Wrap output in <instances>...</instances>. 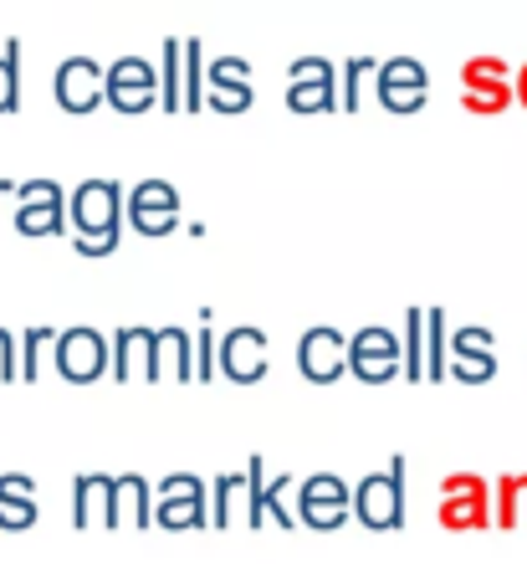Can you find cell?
Instances as JSON below:
<instances>
[{"instance_id": "cell-41", "label": "cell", "mask_w": 527, "mask_h": 564, "mask_svg": "<svg viewBox=\"0 0 527 564\" xmlns=\"http://www.w3.org/2000/svg\"><path fill=\"white\" fill-rule=\"evenodd\" d=\"M0 503H36V482L26 473H6L0 477Z\"/></svg>"}, {"instance_id": "cell-46", "label": "cell", "mask_w": 527, "mask_h": 564, "mask_svg": "<svg viewBox=\"0 0 527 564\" xmlns=\"http://www.w3.org/2000/svg\"><path fill=\"white\" fill-rule=\"evenodd\" d=\"M513 88H517V104L527 108V62H523V73H517V83H513Z\"/></svg>"}, {"instance_id": "cell-39", "label": "cell", "mask_w": 527, "mask_h": 564, "mask_svg": "<svg viewBox=\"0 0 527 564\" xmlns=\"http://www.w3.org/2000/svg\"><path fill=\"white\" fill-rule=\"evenodd\" d=\"M21 380V339L11 328H0V386H15Z\"/></svg>"}, {"instance_id": "cell-35", "label": "cell", "mask_w": 527, "mask_h": 564, "mask_svg": "<svg viewBox=\"0 0 527 564\" xmlns=\"http://www.w3.org/2000/svg\"><path fill=\"white\" fill-rule=\"evenodd\" d=\"M497 375V355H451V380L461 386H486Z\"/></svg>"}, {"instance_id": "cell-1", "label": "cell", "mask_w": 527, "mask_h": 564, "mask_svg": "<svg viewBox=\"0 0 527 564\" xmlns=\"http://www.w3.org/2000/svg\"><path fill=\"white\" fill-rule=\"evenodd\" d=\"M353 519L369 534H399L405 529V457H395L384 473H369L353 488Z\"/></svg>"}, {"instance_id": "cell-26", "label": "cell", "mask_w": 527, "mask_h": 564, "mask_svg": "<svg viewBox=\"0 0 527 564\" xmlns=\"http://www.w3.org/2000/svg\"><path fill=\"white\" fill-rule=\"evenodd\" d=\"M154 523L169 529V534H190V529H206V503H160L154 508Z\"/></svg>"}, {"instance_id": "cell-31", "label": "cell", "mask_w": 527, "mask_h": 564, "mask_svg": "<svg viewBox=\"0 0 527 564\" xmlns=\"http://www.w3.org/2000/svg\"><path fill=\"white\" fill-rule=\"evenodd\" d=\"M216 313L200 308V328H195V365H200V386L216 380V365H220V349H216V328H210Z\"/></svg>"}, {"instance_id": "cell-25", "label": "cell", "mask_w": 527, "mask_h": 564, "mask_svg": "<svg viewBox=\"0 0 527 564\" xmlns=\"http://www.w3.org/2000/svg\"><path fill=\"white\" fill-rule=\"evenodd\" d=\"M297 519H303V529H312V534H338V529L353 519V503H303Z\"/></svg>"}, {"instance_id": "cell-13", "label": "cell", "mask_w": 527, "mask_h": 564, "mask_svg": "<svg viewBox=\"0 0 527 564\" xmlns=\"http://www.w3.org/2000/svg\"><path fill=\"white\" fill-rule=\"evenodd\" d=\"M73 221V200L67 195H46V200H15V210H11V226L21 231V237H57L62 226Z\"/></svg>"}, {"instance_id": "cell-43", "label": "cell", "mask_w": 527, "mask_h": 564, "mask_svg": "<svg viewBox=\"0 0 527 564\" xmlns=\"http://www.w3.org/2000/svg\"><path fill=\"white\" fill-rule=\"evenodd\" d=\"M77 257H113L118 252V231H92V237H73Z\"/></svg>"}, {"instance_id": "cell-33", "label": "cell", "mask_w": 527, "mask_h": 564, "mask_svg": "<svg viewBox=\"0 0 527 564\" xmlns=\"http://www.w3.org/2000/svg\"><path fill=\"white\" fill-rule=\"evenodd\" d=\"M380 88H430V73L415 57H395L380 67Z\"/></svg>"}, {"instance_id": "cell-38", "label": "cell", "mask_w": 527, "mask_h": 564, "mask_svg": "<svg viewBox=\"0 0 527 564\" xmlns=\"http://www.w3.org/2000/svg\"><path fill=\"white\" fill-rule=\"evenodd\" d=\"M129 221L139 237H164L179 226V210H129Z\"/></svg>"}, {"instance_id": "cell-45", "label": "cell", "mask_w": 527, "mask_h": 564, "mask_svg": "<svg viewBox=\"0 0 527 564\" xmlns=\"http://www.w3.org/2000/svg\"><path fill=\"white\" fill-rule=\"evenodd\" d=\"M15 195H21V185H11V180L0 175V221H6V200L15 206Z\"/></svg>"}, {"instance_id": "cell-10", "label": "cell", "mask_w": 527, "mask_h": 564, "mask_svg": "<svg viewBox=\"0 0 527 564\" xmlns=\"http://www.w3.org/2000/svg\"><path fill=\"white\" fill-rule=\"evenodd\" d=\"M160 370V328H118L113 334V380L129 386L133 375L154 386Z\"/></svg>"}, {"instance_id": "cell-36", "label": "cell", "mask_w": 527, "mask_h": 564, "mask_svg": "<svg viewBox=\"0 0 527 564\" xmlns=\"http://www.w3.org/2000/svg\"><path fill=\"white\" fill-rule=\"evenodd\" d=\"M380 73V62L374 57H353L349 67H343V113H359V104H364V77Z\"/></svg>"}, {"instance_id": "cell-28", "label": "cell", "mask_w": 527, "mask_h": 564, "mask_svg": "<svg viewBox=\"0 0 527 564\" xmlns=\"http://www.w3.org/2000/svg\"><path fill=\"white\" fill-rule=\"evenodd\" d=\"M287 108H293V113H328V108H338V83H308V88H287Z\"/></svg>"}, {"instance_id": "cell-5", "label": "cell", "mask_w": 527, "mask_h": 564, "mask_svg": "<svg viewBox=\"0 0 527 564\" xmlns=\"http://www.w3.org/2000/svg\"><path fill=\"white\" fill-rule=\"evenodd\" d=\"M52 98L62 113H92L108 104V67H98L92 57H67L52 77Z\"/></svg>"}, {"instance_id": "cell-20", "label": "cell", "mask_w": 527, "mask_h": 564, "mask_svg": "<svg viewBox=\"0 0 527 564\" xmlns=\"http://www.w3.org/2000/svg\"><path fill=\"white\" fill-rule=\"evenodd\" d=\"M303 503H353V488L333 473H312L297 482V508Z\"/></svg>"}, {"instance_id": "cell-42", "label": "cell", "mask_w": 527, "mask_h": 564, "mask_svg": "<svg viewBox=\"0 0 527 564\" xmlns=\"http://www.w3.org/2000/svg\"><path fill=\"white\" fill-rule=\"evenodd\" d=\"M36 523V503H0V529L6 534H26Z\"/></svg>"}, {"instance_id": "cell-8", "label": "cell", "mask_w": 527, "mask_h": 564, "mask_svg": "<svg viewBox=\"0 0 527 564\" xmlns=\"http://www.w3.org/2000/svg\"><path fill=\"white\" fill-rule=\"evenodd\" d=\"M160 98V73L144 57H118L108 67V108L118 113H144Z\"/></svg>"}, {"instance_id": "cell-6", "label": "cell", "mask_w": 527, "mask_h": 564, "mask_svg": "<svg viewBox=\"0 0 527 564\" xmlns=\"http://www.w3.org/2000/svg\"><path fill=\"white\" fill-rule=\"evenodd\" d=\"M297 370H303V380H312V386L343 380V375H349V334H338V328H328V324L308 328V334L297 339Z\"/></svg>"}, {"instance_id": "cell-17", "label": "cell", "mask_w": 527, "mask_h": 564, "mask_svg": "<svg viewBox=\"0 0 527 564\" xmlns=\"http://www.w3.org/2000/svg\"><path fill=\"white\" fill-rule=\"evenodd\" d=\"M492 498H497V503H492V523H497L502 534H507V529H517V523H527V473L502 477Z\"/></svg>"}, {"instance_id": "cell-24", "label": "cell", "mask_w": 527, "mask_h": 564, "mask_svg": "<svg viewBox=\"0 0 527 564\" xmlns=\"http://www.w3.org/2000/svg\"><path fill=\"white\" fill-rule=\"evenodd\" d=\"M21 108V42H6L0 52V113H15Z\"/></svg>"}, {"instance_id": "cell-37", "label": "cell", "mask_w": 527, "mask_h": 564, "mask_svg": "<svg viewBox=\"0 0 527 564\" xmlns=\"http://www.w3.org/2000/svg\"><path fill=\"white\" fill-rule=\"evenodd\" d=\"M287 88H308V83H338V73H333V62L328 57H297L293 67H287Z\"/></svg>"}, {"instance_id": "cell-34", "label": "cell", "mask_w": 527, "mask_h": 564, "mask_svg": "<svg viewBox=\"0 0 527 564\" xmlns=\"http://www.w3.org/2000/svg\"><path fill=\"white\" fill-rule=\"evenodd\" d=\"M206 108H216V113H246L251 108V83H220V77H210Z\"/></svg>"}, {"instance_id": "cell-29", "label": "cell", "mask_w": 527, "mask_h": 564, "mask_svg": "<svg viewBox=\"0 0 527 564\" xmlns=\"http://www.w3.org/2000/svg\"><path fill=\"white\" fill-rule=\"evenodd\" d=\"M154 498L160 503H206V482L195 473H169V477H160Z\"/></svg>"}, {"instance_id": "cell-14", "label": "cell", "mask_w": 527, "mask_h": 564, "mask_svg": "<svg viewBox=\"0 0 527 564\" xmlns=\"http://www.w3.org/2000/svg\"><path fill=\"white\" fill-rule=\"evenodd\" d=\"M200 380V365H195V334H185V328H160V370H154V386L160 380Z\"/></svg>"}, {"instance_id": "cell-2", "label": "cell", "mask_w": 527, "mask_h": 564, "mask_svg": "<svg viewBox=\"0 0 527 564\" xmlns=\"http://www.w3.org/2000/svg\"><path fill=\"white\" fill-rule=\"evenodd\" d=\"M436 519L446 534H482V529H492V488H486V477L476 473L446 477Z\"/></svg>"}, {"instance_id": "cell-23", "label": "cell", "mask_w": 527, "mask_h": 564, "mask_svg": "<svg viewBox=\"0 0 527 564\" xmlns=\"http://www.w3.org/2000/svg\"><path fill=\"white\" fill-rule=\"evenodd\" d=\"M46 349H57V334H52V328H26V334H21V380H26V386L42 380Z\"/></svg>"}, {"instance_id": "cell-7", "label": "cell", "mask_w": 527, "mask_h": 564, "mask_svg": "<svg viewBox=\"0 0 527 564\" xmlns=\"http://www.w3.org/2000/svg\"><path fill=\"white\" fill-rule=\"evenodd\" d=\"M123 210H129V200H123V185H118V180H83V185L73 191V226H77V237H92V231H118Z\"/></svg>"}, {"instance_id": "cell-3", "label": "cell", "mask_w": 527, "mask_h": 564, "mask_svg": "<svg viewBox=\"0 0 527 564\" xmlns=\"http://www.w3.org/2000/svg\"><path fill=\"white\" fill-rule=\"evenodd\" d=\"M349 375L364 386H389L395 375H405V339L384 324L359 328L349 339Z\"/></svg>"}, {"instance_id": "cell-44", "label": "cell", "mask_w": 527, "mask_h": 564, "mask_svg": "<svg viewBox=\"0 0 527 564\" xmlns=\"http://www.w3.org/2000/svg\"><path fill=\"white\" fill-rule=\"evenodd\" d=\"M57 191H62L57 180H26V185H21V195H15V200L26 206V200H46V195H57Z\"/></svg>"}, {"instance_id": "cell-4", "label": "cell", "mask_w": 527, "mask_h": 564, "mask_svg": "<svg viewBox=\"0 0 527 564\" xmlns=\"http://www.w3.org/2000/svg\"><path fill=\"white\" fill-rule=\"evenodd\" d=\"M52 365H57L62 380L92 386V380L113 375V339H103L98 328H62L57 349H52Z\"/></svg>"}, {"instance_id": "cell-32", "label": "cell", "mask_w": 527, "mask_h": 564, "mask_svg": "<svg viewBox=\"0 0 527 564\" xmlns=\"http://www.w3.org/2000/svg\"><path fill=\"white\" fill-rule=\"evenodd\" d=\"M129 210H179V195L169 180H144V185H133Z\"/></svg>"}, {"instance_id": "cell-12", "label": "cell", "mask_w": 527, "mask_h": 564, "mask_svg": "<svg viewBox=\"0 0 527 564\" xmlns=\"http://www.w3.org/2000/svg\"><path fill=\"white\" fill-rule=\"evenodd\" d=\"M154 488H149V477L129 473V477H113V529H149L154 523Z\"/></svg>"}, {"instance_id": "cell-30", "label": "cell", "mask_w": 527, "mask_h": 564, "mask_svg": "<svg viewBox=\"0 0 527 564\" xmlns=\"http://www.w3.org/2000/svg\"><path fill=\"white\" fill-rule=\"evenodd\" d=\"M461 88H507V62L502 57H471L461 67Z\"/></svg>"}, {"instance_id": "cell-9", "label": "cell", "mask_w": 527, "mask_h": 564, "mask_svg": "<svg viewBox=\"0 0 527 564\" xmlns=\"http://www.w3.org/2000/svg\"><path fill=\"white\" fill-rule=\"evenodd\" d=\"M266 370H272V359H266L262 328H231V334L220 339V375H226V380L256 386V380H266Z\"/></svg>"}, {"instance_id": "cell-15", "label": "cell", "mask_w": 527, "mask_h": 564, "mask_svg": "<svg viewBox=\"0 0 527 564\" xmlns=\"http://www.w3.org/2000/svg\"><path fill=\"white\" fill-rule=\"evenodd\" d=\"M425 380H451V324H446V308H425Z\"/></svg>"}, {"instance_id": "cell-27", "label": "cell", "mask_w": 527, "mask_h": 564, "mask_svg": "<svg viewBox=\"0 0 527 564\" xmlns=\"http://www.w3.org/2000/svg\"><path fill=\"white\" fill-rule=\"evenodd\" d=\"M517 104V88L507 83V88H461V108L466 113H507V108Z\"/></svg>"}, {"instance_id": "cell-40", "label": "cell", "mask_w": 527, "mask_h": 564, "mask_svg": "<svg viewBox=\"0 0 527 564\" xmlns=\"http://www.w3.org/2000/svg\"><path fill=\"white\" fill-rule=\"evenodd\" d=\"M425 98H430V88H380V104L389 113H415V108H425Z\"/></svg>"}, {"instance_id": "cell-11", "label": "cell", "mask_w": 527, "mask_h": 564, "mask_svg": "<svg viewBox=\"0 0 527 564\" xmlns=\"http://www.w3.org/2000/svg\"><path fill=\"white\" fill-rule=\"evenodd\" d=\"M113 529V477L83 473L73 477V529Z\"/></svg>"}, {"instance_id": "cell-21", "label": "cell", "mask_w": 527, "mask_h": 564, "mask_svg": "<svg viewBox=\"0 0 527 564\" xmlns=\"http://www.w3.org/2000/svg\"><path fill=\"white\" fill-rule=\"evenodd\" d=\"M235 513L246 519V473L216 477V529H231Z\"/></svg>"}, {"instance_id": "cell-18", "label": "cell", "mask_w": 527, "mask_h": 564, "mask_svg": "<svg viewBox=\"0 0 527 564\" xmlns=\"http://www.w3.org/2000/svg\"><path fill=\"white\" fill-rule=\"evenodd\" d=\"M210 98V62L200 42H185V113H200Z\"/></svg>"}, {"instance_id": "cell-16", "label": "cell", "mask_w": 527, "mask_h": 564, "mask_svg": "<svg viewBox=\"0 0 527 564\" xmlns=\"http://www.w3.org/2000/svg\"><path fill=\"white\" fill-rule=\"evenodd\" d=\"M160 108L164 113H185V42H164L160 62Z\"/></svg>"}, {"instance_id": "cell-19", "label": "cell", "mask_w": 527, "mask_h": 564, "mask_svg": "<svg viewBox=\"0 0 527 564\" xmlns=\"http://www.w3.org/2000/svg\"><path fill=\"white\" fill-rule=\"evenodd\" d=\"M399 339H405V380H410V386H420V380H425V313L420 308H405Z\"/></svg>"}, {"instance_id": "cell-22", "label": "cell", "mask_w": 527, "mask_h": 564, "mask_svg": "<svg viewBox=\"0 0 527 564\" xmlns=\"http://www.w3.org/2000/svg\"><path fill=\"white\" fill-rule=\"evenodd\" d=\"M297 488V477L293 473H282V477H272L266 482V492H262V513H266V523H277V529H297V513L287 508V492Z\"/></svg>"}]
</instances>
